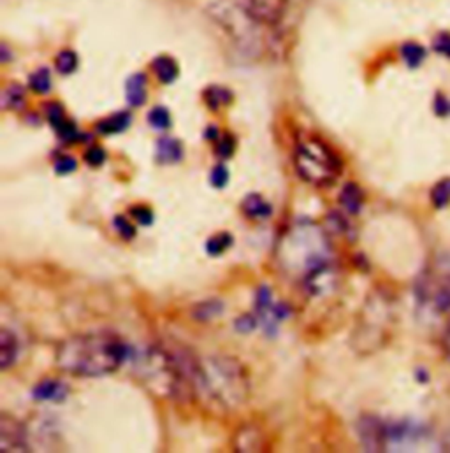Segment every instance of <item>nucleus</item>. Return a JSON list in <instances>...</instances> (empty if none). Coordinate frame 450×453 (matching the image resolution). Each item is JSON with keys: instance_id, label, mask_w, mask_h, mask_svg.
Returning a JSON list of instances; mask_svg holds the SVG:
<instances>
[{"instance_id": "15", "label": "nucleus", "mask_w": 450, "mask_h": 453, "mask_svg": "<svg viewBox=\"0 0 450 453\" xmlns=\"http://www.w3.org/2000/svg\"><path fill=\"white\" fill-rule=\"evenodd\" d=\"M18 351H19V346H18L16 336L11 331L2 329L0 331V369L2 371H7L16 364Z\"/></svg>"}, {"instance_id": "20", "label": "nucleus", "mask_w": 450, "mask_h": 453, "mask_svg": "<svg viewBox=\"0 0 450 453\" xmlns=\"http://www.w3.org/2000/svg\"><path fill=\"white\" fill-rule=\"evenodd\" d=\"M28 87L34 94L46 96L51 90V74L48 69H37L35 73L30 74Z\"/></svg>"}, {"instance_id": "34", "label": "nucleus", "mask_w": 450, "mask_h": 453, "mask_svg": "<svg viewBox=\"0 0 450 453\" xmlns=\"http://www.w3.org/2000/svg\"><path fill=\"white\" fill-rule=\"evenodd\" d=\"M46 116H48V121L51 123V127H53L55 130L67 119V116L64 113V108H62L60 104H57V103H53V104L48 106Z\"/></svg>"}, {"instance_id": "26", "label": "nucleus", "mask_w": 450, "mask_h": 453, "mask_svg": "<svg viewBox=\"0 0 450 453\" xmlns=\"http://www.w3.org/2000/svg\"><path fill=\"white\" fill-rule=\"evenodd\" d=\"M148 123L153 127V128H159V130H166L171 127V114L162 108V106H157L153 108L150 113H148Z\"/></svg>"}, {"instance_id": "36", "label": "nucleus", "mask_w": 450, "mask_h": 453, "mask_svg": "<svg viewBox=\"0 0 450 453\" xmlns=\"http://www.w3.org/2000/svg\"><path fill=\"white\" fill-rule=\"evenodd\" d=\"M255 327H257V320L252 315H243L241 319L236 320V331H239L243 334L252 333Z\"/></svg>"}, {"instance_id": "30", "label": "nucleus", "mask_w": 450, "mask_h": 453, "mask_svg": "<svg viewBox=\"0 0 450 453\" xmlns=\"http://www.w3.org/2000/svg\"><path fill=\"white\" fill-rule=\"evenodd\" d=\"M112 226H114V230L118 232V235L123 241H132L136 237V234H137L136 226H132L125 217H114Z\"/></svg>"}, {"instance_id": "11", "label": "nucleus", "mask_w": 450, "mask_h": 453, "mask_svg": "<svg viewBox=\"0 0 450 453\" xmlns=\"http://www.w3.org/2000/svg\"><path fill=\"white\" fill-rule=\"evenodd\" d=\"M67 387L58 380H43L39 381L34 390L32 397L35 401H50V403H60L67 397Z\"/></svg>"}, {"instance_id": "7", "label": "nucleus", "mask_w": 450, "mask_h": 453, "mask_svg": "<svg viewBox=\"0 0 450 453\" xmlns=\"http://www.w3.org/2000/svg\"><path fill=\"white\" fill-rule=\"evenodd\" d=\"M0 452H30L25 427L7 413L0 415Z\"/></svg>"}, {"instance_id": "18", "label": "nucleus", "mask_w": 450, "mask_h": 453, "mask_svg": "<svg viewBox=\"0 0 450 453\" xmlns=\"http://www.w3.org/2000/svg\"><path fill=\"white\" fill-rule=\"evenodd\" d=\"M132 121V116L127 111H118V113L112 114L105 119H101L96 127H97V132L103 134V135H112V134H120L123 130L128 128Z\"/></svg>"}, {"instance_id": "29", "label": "nucleus", "mask_w": 450, "mask_h": 453, "mask_svg": "<svg viewBox=\"0 0 450 453\" xmlns=\"http://www.w3.org/2000/svg\"><path fill=\"white\" fill-rule=\"evenodd\" d=\"M236 151V139L230 135V134H224L217 139V144H215V153L221 157V158H230Z\"/></svg>"}, {"instance_id": "9", "label": "nucleus", "mask_w": 450, "mask_h": 453, "mask_svg": "<svg viewBox=\"0 0 450 453\" xmlns=\"http://www.w3.org/2000/svg\"><path fill=\"white\" fill-rule=\"evenodd\" d=\"M357 433L366 452H385V424L376 417H362L357 424Z\"/></svg>"}, {"instance_id": "39", "label": "nucleus", "mask_w": 450, "mask_h": 453, "mask_svg": "<svg viewBox=\"0 0 450 453\" xmlns=\"http://www.w3.org/2000/svg\"><path fill=\"white\" fill-rule=\"evenodd\" d=\"M446 348H447V353H449L450 357V327L449 331H447V338H446Z\"/></svg>"}, {"instance_id": "28", "label": "nucleus", "mask_w": 450, "mask_h": 453, "mask_svg": "<svg viewBox=\"0 0 450 453\" xmlns=\"http://www.w3.org/2000/svg\"><path fill=\"white\" fill-rule=\"evenodd\" d=\"M130 215H132V219H134L137 224H141V226H151L153 220H155L153 210L148 208V206H144V204L132 206V208H130Z\"/></svg>"}, {"instance_id": "5", "label": "nucleus", "mask_w": 450, "mask_h": 453, "mask_svg": "<svg viewBox=\"0 0 450 453\" xmlns=\"http://www.w3.org/2000/svg\"><path fill=\"white\" fill-rule=\"evenodd\" d=\"M294 164L299 178L315 187L333 185L343 171L341 158L319 139L303 141L298 146Z\"/></svg>"}, {"instance_id": "10", "label": "nucleus", "mask_w": 450, "mask_h": 453, "mask_svg": "<svg viewBox=\"0 0 450 453\" xmlns=\"http://www.w3.org/2000/svg\"><path fill=\"white\" fill-rule=\"evenodd\" d=\"M264 449V434L255 426L241 427L234 436V450L236 452H262Z\"/></svg>"}, {"instance_id": "16", "label": "nucleus", "mask_w": 450, "mask_h": 453, "mask_svg": "<svg viewBox=\"0 0 450 453\" xmlns=\"http://www.w3.org/2000/svg\"><path fill=\"white\" fill-rule=\"evenodd\" d=\"M183 158V146L178 139L162 137L157 142V160L160 164H178Z\"/></svg>"}, {"instance_id": "19", "label": "nucleus", "mask_w": 450, "mask_h": 453, "mask_svg": "<svg viewBox=\"0 0 450 453\" xmlns=\"http://www.w3.org/2000/svg\"><path fill=\"white\" fill-rule=\"evenodd\" d=\"M205 101H206L208 108L217 111L222 106H227V104L232 103V94L227 88H222V87H210L205 92Z\"/></svg>"}, {"instance_id": "33", "label": "nucleus", "mask_w": 450, "mask_h": 453, "mask_svg": "<svg viewBox=\"0 0 450 453\" xmlns=\"http://www.w3.org/2000/svg\"><path fill=\"white\" fill-rule=\"evenodd\" d=\"M229 178H230V174H229V169L225 164H219L210 174V181L215 188H225L229 183Z\"/></svg>"}, {"instance_id": "38", "label": "nucleus", "mask_w": 450, "mask_h": 453, "mask_svg": "<svg viewBox=\"0 0 450 453\" xmlns=\"http://www.w3.org/2000/svg\"><path fill=\"white\" fill-rule=\"evenodd\" d=\"M221 135H219V128L215 127V125H212V127H208V130H206V139H210V141H217Z\"/></svg>"}, {"instance_id": "8", "label": "nucleus", "mask_w": 450, "mask_h": 453, "mask_svg": "<svg viewBox=\"0 0 450 453\" xmlns=\"http://www.w3.org/2000/svg\"><path fill=\"white\" fill-rule=\"evenodd\" d=\"M234 4L264 25L276 23L287 7V0H234Z\"/></svg>"}, {"instance_id": "1", "label": "nucleus", "mask_w": 450, "mask_h": 453, "mask_svg": "<svg viewBox=\"0 0 450 453\" xmlns=\"http://www.w3.org/2000/svg\"><path fill=\"white\" fill-rule=\"evenodd\" d=\"M134 371L139 381L153 394L173 401L194 397V371L198 358L183 349L148 346L132 353Z\"/></svg>"}, {"instance_id": "21", "label": "nucleus", "mask_w": 450, "mask_h": 453, "mask_svg": "<svg viewBox=\"0 0 450 453\" xmlns=\"http://www.w3.org/2000/svg\"><path fill=\"white\" fill-rule=\"evenodd\" d=\"M25 103V92L19 85H9L2 94V108L4 110H19Z\"/></svg>"}, {"instance_id": "23", "label": "nucleus", "mask_w": 450, "mask_h": 453, "mask_svg": "<svg viewBox=\"0 0 450 453\" xmlns=\"http://www.w3.org/2000/svg\"><path fill=\"white\" fill-rule=\"evenodd\" d=\"M431 203L437 210H444L450 204V178L440 180L431 190Z\"/></svg>"}, {"instance_id": "25", "label": "nucleus", "mask_w": 450, "mask_h": 453, "mask_svg": "<svg viewBox=\"0 0 450 453\" xmlns=\"http://www.w3.org/2000/svg\"><path fill=\"white\" fill-rule=\"evenodd\" d=\"M222 311H224V304H222L221 301H206V303L196 306L194 317L206 322V320H210V319L219 317Z\"/></svg>"}, {"instance_id": "32", "label": "nucleus", "mask_w": 450, "mask_h": 453, "mask_svg": "<svg viewBox=\"0 0 450 453\" xmlns=\"http://www.w3.org/2000/svg\"><path fill=\"white\" fill-rule=\"evenodd\" d=\"M78 169V162L74 157L71 155H60L55 162V173L60 174V176H66V174H71Z\"/></svg>"}, {"instance_id": "3", "label": "nucleus", "mask_w": 450, "mask_h": 453, "mask_svg": "<svg viewBox=\"0 0 450 453\" xmlns=\"http://www.w3.org/2000/svg\"><path fill=\"white\" fill-rule=\"evenodd\" d=\"M194 394L215 411H234L250 395L248 374L243 364L232 357H205L198 360L194 371Z\"/></svg>"}, {"instance_id": "35", "label": "nucleus", "mask_w": 450, "mask_h": 453, "mask_svg": "<svg viewBox=\"0 0 450 453\" xmlns=\"http://www.w3.org/2000/svg\"><path fill=\"white\" fill-rule=\"evenodd\" d=\"M326 228H330L333 234H343V232H346L348 230V222L345 220V217L341 215V213H331L330 217H328V226Z\"/></svg>"}, {"instance_id": "4", "label": "nucleus", "mask_w": 450, "mask_h": 453, "mask_svg": "<svg viewBox=\"0 0 450 453\" xmlns=\"http://www.w3.org/2000/svg\"><path fill=\"white\" fill-rule=\"evenodd\" d=\"M278 260L285 273L299 278L301 283L337 267L324 230L310 222L296 224L282 237Z\"/></svg>"}, {"instance_id": "2", "label": "nucleus", "mask_w": 450, "mask_h": 453, "mask_svg": "<svg viewBox=\"0 0 450 453\" xmlns=\"http://www.w3.org/2000/svg\"><path fill=\"white\" fill-rule=\"evenodd\" d=\"M127 342L108 334H81L64 341L57 349V365L60 371L80 378H99L114 372L132 358Z\"/></svg>"}, {"instance_id": "12", "label": "nucleus", "mask_w": 450, "mask_h": 453, "mask_svg": "<svg viewBox=\"0 0 450 453\" xmlns=\"http://www.w3.org/2000/svg\"><path fill=\"white\" fill-rule=\"evenodd\" d=\"M125 96H127V103L132 108H141L146 103V97H148V80H146V76L143 73L132 74L127 80Z\"/></svg>"}, {"instance_id": "31", "label": "nucleus", "mask_w": 450, "mask_h": 453, "mask_svg": "<svg viewBox=\"0 0 450 453\" xmlns=\"http://www.w3.org/2000/svg\"><path fill=\"white\" fill-rule=\"evenodd\" d=\"M108 155H106V150L101 148V146H90L87 151H85V162L90 165V167H101L105 165Z\"/></svg>"}, {"instance_id": "17", "label": "nucleus", "mask_w": 450, "mask_h": 453, "mask_svg": "<svg viewBox=\"0 0 450 453\" xmlns=\"http://www.w3.org/2000/svg\"><path fill=\"white\" fill-rule=\"evenodd\" d=\"M151 67H153V73L159 78V81L164 83V85L173 83L178 78V74H180V67H178L176 60L173 57H167V55L157 57L153 60Z\"/></svg>"}, {"instance_id": "14", "label": "nucleus", "mask_w": 450, "mask_h": 453, "mask_svg": "<svg viewBox=\"0 0 450 453\" xmlns=\"http://www.w3.org/2000/svg\"><path fill=\"white\" fill-rule=\"evenodd\" d=\"M241 210L252 220H266L273 213L271 204L262 196H259V194L246 196L243 204H241Z\"/></svg>"}, {"instance_id": "27", "label": "nucleus", "mask_w": 450, "mask_h": 453, "mask_svg": "<svg viewBox=\"0 0 450 453\" xmlns=\"http://www.w3.org/2000/svg\"><path fill=\"white\" fill-rule=\"evenodd\" d=\"M403 60L410 65V67H417L423 60H424V50L419 44H405L401 50Z\"/></svg>"}, {"instance_id": "6", "label": "nucleus", "mask_w": 450, "mask_h": 453, "mask_svg": "<svg viewBox=\"0 0 450 453\" xmlns=\"http://www.w3.org/2000/svg\"><path fill=\"white\" fill-rule=\"evenodd\" d=\"M414 292L423 308L433 313L450 311V257H438L426 267L415 280Z\"/></svg>"}, {"instance_id": "13", "label": "nucleus", "mask_w": 450, "mask_h": 453, "mask_svg": "<svg viewBox=\"0 0 450 453\" xmlns=\"http://www.w3.org/2000/svg\"><path fill=\"white\" fill-rule=\"evenodd\" d=\"M339 204L348 215H359L362 206H364L362 188L353 181L346 183L339 192Z\"/></svg>"}, {"instance_id": "22", "label": "nucleus", "mask_w": 450, "mask_h": 453, "mask_svg": "<svg viewBox=\"0 0 450 453\" xmlns=\"http://www.w3.org/2000/svg\"><path fill=\"white\" fill-rule=\"evenodd\" d=\"M232 235L229 232H221L217 235H212L206 241V253L210 257H221L230 246H232Z\"/></svg>"}, {"instance_id": "37", "label": "nucleus", "mask_w": 450, "mask_h": 453, "mask_svg": "<svg viewBox=\"0 0 450 453\" xmlns=\"http://www.w3.org/2000/svg\"><path fill=\"white\" fill-rule=\"evenodd\" d=\"M437 50H438L440 53L450 57V35L442 34V35L438 37V41H437Z\"/></svg>"}, {"instance_id": "24", "label": "nucleus", "mask_w": 450, "mask_h": 453, "mask_svg": "<svg viewBox=\"0 0 450 453\" xmlns=\"http://www.w3.org/2000/svg\"><path fill=\"white\" fill-rule=\"evenodd\" d=\"M55 65H57V71L64 76L67 74H73L78 67V57L74 51L71 50H66V51H60L57 60H55Z\"/></svg>"}]
</instances>
